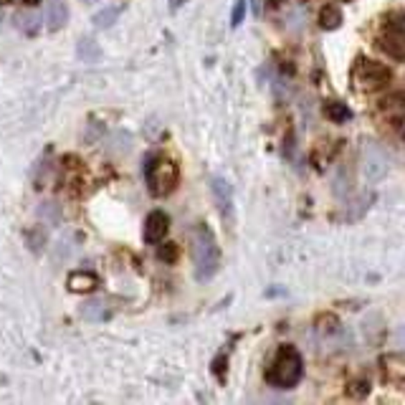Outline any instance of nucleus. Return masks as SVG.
<instances>
[{
	"instance_id": "f3484780",
	"label": "nucleus",
	"mask_w": 405,
	"mask_h": 405,
	"mask_svg": "<svg viewBox=\"0 0 405 405\" xmlns=\"http://www.w3.org/2000/svg\"><path fill=\"white\" fill-rule=\"evenodd\" d=\"M324 112H327V117L332 122H347L349 120V109H347V104H342V101H329L327 107H324Z\"/></svg>"
},
{
	"instance_id": "6e6552de",
	"label": "nucleus",
	"mask_w": 405,
	"mask_h": 405,
	"mask_svg": "<svg viewBox=\"0 0 405 405\" xmlns=\"http://www.w3.org/2000/svg\"><path fill=\"white\" fill-rule=\"evenodd\" d=\"M170 231V218L162 210H152L145 221V240L147 243H160Z\"/></svg>"
},
{
	"instance_id": "aec40b11",
	"label": "nucleus",
	"mask_w": 405,
	"mask_h": 405,
	"mask_svg": "<svg viewBox=\"0 0 405 405\" xmlns=\"http://www.w3.org/2000/svg\"><path fill=\"white\" fill-rule=\"evenodd\" d=\"M352 395H357V398H360V395H365V392H370V382H354L352 385Z\"/></svg>"
},
{
	"instance_id": "39448f33",
	"label": "nucleus",
	"mask_w": 405,
	"mask_h": 405,
	"mask_svg": "<svg viewBox=\"0 0 405 405\" xmlns=\"http://www.w3.org/2000/svg\"><path fill=\"white\" fill-rule=\"evenodd\" d=\"M352 76H354V84H357L360 91H378V89H382L387 82H390V71H387V66H382V63H378V61H367V58L357 61Z\"/></svg>"
},
{
	"instance_id": "9b49d317",
	"label": "nucleus",
	"mask_w": 405,
	"mask_h": 405,
	"mask_svg": "<svg viewBox=\"0 0 405 405\" xmlns=\"http://www.w3.org/2000/svg\"><path fill=\"white\" fill-rule=\"evenodd\" d=\"M69 289L76 291V294H86V291H94L99 286V276L91 271H74L69 274Z\"/></svg>"
},
{
	"instance_id": "9d476101",
	"label": "nucleus",
	"mask_w": 405,
	"mask_h": 405,
	"mask_svg": "<svg viewBox=\"0 0 405 405\" xmlns=\"http://www.w3.org/2000/svg\"><path fill=\"white\" fill-rule=\"evenodd\" d=\"M46 23L53 31L63 28V25L69 23V6L63 0H49V6H46Z\"/></svg>"
},
{
	"instance_id": "f03ea898",
	"label": "nucleus",
	"mask_w": 405,
	"mask_h": 405,
	"mask_svg": "<svg viewBox=\"0 0 405 405\" xmlns=\"http://www.w3.org/2000/svg\"><path fill=\"white\" fill-rule=\"evenodd\" d=\"M302 375H304V360L302 354H299V349L291 347V345H284V347H278L276 357H274L271 367L266 373V380L274 387L289 390V387H294L302 380Z\"/></svg>"
},
{
	"instance_id": "ddd939ff",
	"label": "nucleus",
	"mask_w": 405,
	"mask_h": 405,
	"mask_svg": "<svg viewBox=\"0 0 405 405\" xmlns=\"http://www.w3.org/2000/svg\"><path fill=\"white\" fill-rule=\"evenodd\" d=\"M76 56L82 58V61H86V63H94L96 58L101 56V51H99V46L91 41V38H86L84 36L79 44H76Z\"/></svg>"
},
{
	"instance_id": "f257e3e1",
	"label": "nucleus",
	"mask_w": 405,
	"mask_h": 405,
	"mask_svg": "<svg viewBox=\"0 0 405 405\" xmlns=\"http://www.w3.org/2000/svg\"><path fill=\"white\" fill-rule=\"evenodd\" d=\"M193 259H195V278L210 281L221 266V248L213 231L205 223H198L193 231Z\"/></svg>"
},
{
	"instance_id": "20e7f679",
	"label": "nucleus",
	"mask_w": 405,
	"mask_h": 405,
	"mask_svg": "<svg viewBox=\"0 0 405 405\" xmlns=\"http://www.w3.org/2000/svg\"><path fill=\"white\" fill-rule=\"evenodd\" d=\"M380 49L398 61L405 58V13H390L385 18V28L380 33Z\"/></svg>"
},
{
	"instance_id": "a211bd4d",
	"label": "nucleus",
	"mask_w": 405,
	"mask_h": 405,
	"mask_svg": "<svg viewBox=\"0 0 405 405\" xmlns=\"http://www.w3.org/2000/svg\"><path fill=\"white\" fill-rule=\"evenodd\" d=\"M246 8H248V0H236L233 13H231V25H233V28H238V25L243 23V18H246Z\"/></svg>"
},
{
	"instance_id": "6ab92c4d",
	"label": "nucleus",
	"mask_w": 405,
	"mask_h": 405,
	"mask_svg": "<svg viewBox=\"0 0 405 405\" xmlns=\"http://www.w3.org/2000/svg\"><path fill=\"white\" fill-rule=\"evenodd\" d=\"M158 259L165 261V264H175V261H177V246H175V243L158 246Z\"/></svg>"
},
{
	"instance_id": "423d86ee",
	"label": "nucleus",
	"mask_w": 405,
	"mask_h": 405,
	"mask_svg": "<svg viewBox=\"0 0 405 405\" xmlns=\"http://www.w3.org/2000/svg\"><path fill=\"white\" fill-rule=\"evenodd\" d=\"M387 167H390V160L382 150H380L375 142H365L362 145V172L370 183H378L387 175Z\"/></svg>"
},
{
	"instance_id": "4468645a",
	"label": "nucleus",
	"mask_w": 405,
	"mask_h": 405,
	"mask_svg": "<svg viewBox=\"0 0 405 405\" xmlns=\"http://www.w3.org/2000/svg\"><path fill=\"white\" fill-rule=\"evenodd\" d=\"M15 28H20L23 33H28V36H33V33H38V23H41V18H38V13L28 11V13H15Z\"/></svg>"
},
{
	"instance_id": "0eeeda50",
	"label": "nucleus",
	"mask_w": 405,
	"mask_h": 405,
	"mask_svg": "<svg viewBox=\"0 0 405 405\" xmlns=\"http://www.w3.org/2000/svg\"><path fill=\"white\" fill-rule=\"evenodd\" d=\"M210 190H213V198L218 202V210L223 213V218L231 221L233 218V188L223 177H213L210 180Z\"/></svg>"
},
{
	"instance_id": "1a4fd4ad",
	"label": "nucleus",
	"mask_w": 405,
	"mask_h": 405,
	"mask_svg": "<svg viewBox=\"0 0 405 405\" xmlns=\"http://www.w3.org/2000/svg\"><path fill=\"white\" fill-rule=\"evenodd\" d=\"M380 370L390 382H405V354L403 352H390L380 357Z\"/></svg>"
},
{
	"instance_id": "412c9836",
	"label": "nucleus",
	"mask_w": 405,
	"mask_h": 405,
	"mask_svg": "<svg viewBox=\"0 0 405 405\" xmlns=\"http://www.w3.org/2000/svg\"><path fill=\"white\" fill-rule=\"evenodd\" d=\"M20 3H25V6H28V8H36L38 3H41V0H20Z\"/></svg>"
},
{
	"instance_id": "2eb2a0df",
	"label": "nucleus",
	"mask_w": 405,
	"mask_h": 405,
	"mask_svg": "<svg viewBox=\"0 0 405 405\" xmlns=\"http://www.w3.org/2000/svg\"><path fill=\"white\" fill-rule=\"evenodd\" d=\"M122 15V8H101V11L94 13V25L99 28V31H104V28H109V25L117 23V18Z\"/></svg>"
},
{
	"instance_id": "f8f14e48",
	"label": "nucleus",
	"mask_w": 405,
	"mask_h": 405,
	"mask_svg": "<svg viewBox=\"0 0 405 405\" xmlns=\"http://www.w3.org/2000/svg\"><path fill=\"white\" fill-rule=\"evenodd\" d=\"M79 314L86 319V322H104L109 319V307L101 299H89L79 307Z\"/></svg>"
},
{
	"instance_id": "dca6fc26",
	"label": "nucleus",
	"mask_w": 405,
	"mask_h": 405,
	"mask_svg": "<svg viewBox=\"0 0 405 405\" xmlns=\"http://www.w3.org/2000/svg\"><path fill=\"white\" fill-rule=\"evenodd\" d=\"M340 23H342V11H340V8H335V6L322 8V13H319V25H322V28L335 31Z\"/></svg>"
},
{
	"instance_id": "7ed1b4c3",
	"label": "nucleus",
	"mask_w": 405,
	"mask_h": 405,
	"mask_svg": "<svg viewBox=\"0 0 405 405\" xmlns=\"http://www.w3.org/2000/svg\"><path fill=\"white\" fill-rule=\"evenodd\" d=\"M145 177L152 195H170L177 185V165L165 158H150L145 167Z\"/></svg>"
}]
</instances>
